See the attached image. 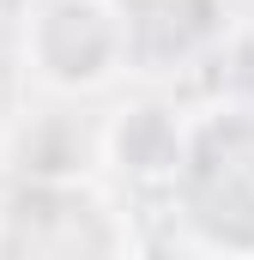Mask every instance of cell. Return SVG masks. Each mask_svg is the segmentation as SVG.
<instances>
[{"mask_svg":"<svg viewBox=\"0 0 254 260\" xmlns=\"http://www.w3.org/2000/svg\"><path fill=\"white\" fill-rule=\"evenodd\" d=\"M170 200L200 248L254 254V109L248 103H218L188 121Z\"/></svg>","mask_w":254,"mask_h":260,"instance_id":"obj_1","label":"cell"},{"mask_svg":"<svg viewBox=\"0 0 254 260\" xmlns=\"http://www.w3.org/2000/svg\"><path fill=\"white\" fill-rule=\"evenodd\" d=\"M133 224L79 176H24L0 200V260L127 254Z\"/></svg>","mask_w":254,"mask_h":260,"instance_id":"obj_2","label":"cell"},{"mask_svg":"<svg viewBox=\"0 0 254 260\" xmlns=\"http://www.w3.org/2000/svg\"><path fill=\"white\" fill-rule=\"evenodd\" d=\"M18 55L37 85H49L61 97L103 91L115 73H127L121 18L109 0H30Z\"/></svg>","mask_w":254,"mask_h":260,"instance_id":"obj_3","label":"cell"},{"mask_svg":"<svg viewBox=\"0 0 254 260\" xmlns=\"http://www.w3.org/2000/svg\"><path fill=\"white\" fill-rule=\"evenodd\" d=\"M109 6L121 18L127 73L139 79H170L224 37V0H109Z\"/></svg>","mask_w":254,"mask_h":260,"instance_id":"obj_4","label":"cell"},{"mask_svg":"<svg viewBox=\"0 0 254 260\" xmlns=\"http://www.w3.org/2000/svg\"><path fill=\"white\" fill-rule=\"evenodd\" d=\"M182 133H188V121H176V115L157 109V103L121 109V115L109 121V133H103L109 170L127 176L133 188H170V182H176V164H182Z\"/></svg>","mask_w":254,"mask_h":260,"instance_id":"obj_5","label":"cell"}]
</instances>
